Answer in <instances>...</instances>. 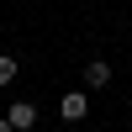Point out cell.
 <instances>
[{"mask_svg":"<svg viewBox=\"0 0 132 132\" xmlns=\"http://www.w3.org/2000/svg\"><path fill=\"white\" fill-rule=\"evenodd\" d=\"M5 122L16 127V132H32V127H37V106H32V101H16V106H11V116H5Z\"/></svg>","mask_w":132,"mask_h":132,"instance_id":"obj_3","label":"cell"},{"mask_svg":"<svg viewBox=\"0 0 132 132\" xmlns=\"http://www.w3.org/2000/svg\"><path fill=\"white\" fill-rule=\"evenodd\" d=\"M106 85H111V63H106V58H90V63H85V90H106Z\"/></svg>","mask_w":132,"mask_h":132,"instance_id":"obj_2","label":"cell"},{"mask_svg":"<svg viewBox=\"0 0 132 132\" xmlns=\"http://www.w3.org/2000/svg\"><path fill=\"white\" fill-rule=\"evenodd\" d=\"M0 132H16V127H11V122H5V116H0Z\"/></svg>","mask_w":132,"mask_h":132,"instance_id":"obj_5","label":"cell"},{"mask_svg":"<svg viewBox=\"0 0 132 132\" xmlns=\"http://www.w3.org/2000/svg\"><path fill=\"white\" fill-rule=\"evenodd\" d=\"M16 74H21V63L11 58V53H0V85H11V79H16Z\"/></svg>","mask_w":132,"mask_h":132,"instance_id":"obj_4","label":"cell"},{"mask_svg":"<svg viewBox=\"0 0 132 132\" xmlns=\"http://www.w3.org/2000/svg\"><path fill=\"white\" fill-rule=\"evenodd\" d=\"M85 111H90V95H85V90H69L58 101V116H63V122H85Z\"/></svg>","mask_w":132,"mask_h":132,"instance_id":"obj_1","label":"cell"}]
</instances>
